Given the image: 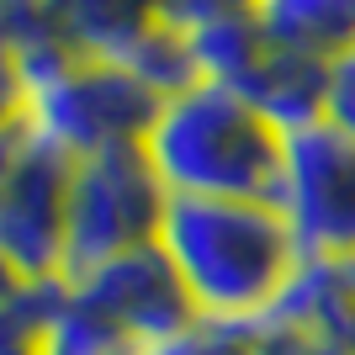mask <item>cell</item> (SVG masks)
Segmentation results:
<instances>
[{
    "label": "cell",
    "instance_id": "1",
    "mask_svg": "<svg viewBox=\"0 0 355 355\" xmlns=\"http://www.w3.org/2000/svg\"><path fill=\"white\" fill-rule=\"evenodd\" d=\"M159 244L207 318H266L302 260L270 202L228 196H170Z\"/></svg>",
    "mask_w": 355,
    "mask_h": 355
},
{
    "label": "cell",
    "instance_id": "2",
    "mask_svg": "<svg viewBox=\"0 0 355 355\" xmlns=\"http://www.w3.org/2000/svg\"><path fill=\"white\" fill-rule=\"evenodd\" d=\"M286 133L270 128L239 90L196 80L159 106L144 138L170 196H228V202H276Z\"/></svg>",
    "mask_w": 355,
    "mask_h": 355
},
{
    "label": "cell",
    "instance_id": "3",
    "mask_svg": "<svg viewBox=\"0 0 355 355\" xmlns=\"http://www.w3.org/2000/svg\"><path fill=\"white\" fill-rule=\"evenodd\" d=\"M159 106L164 101L133 69L106 59H64L59 69L37 74L27 85H6V117H21L69 159L144 144Z\"/></svg>",
    "mask_w": 355,
    "mask_h": 355
},
{
    "label": "cell",
    "instance_id": "4",
    "mask_svg": "<svg viewBox=\"0 0 355 355\" xmlns=\"http://www.w3.org/2000/svg\"><path fill=\"white\" fill-rule=\"evenodd\" d=\"M164 207H170V191H164L154 159L144 154V144H122V148H101V154L74 159L64 276L80 282L106 260L154 244Z\"/></svg>",
    "mask_w": 355,
    "mask_h": 355
},
{
    "label": "cell",
    "instance_id": "5",
    "mask_svg": "<svg viewBox=\"0 0 355 355\" xmlns=\"http://www.w3.org/2000/svg\"><path fill=\"white\" fill-rule=\"evenodd\" d=\"M69 180L74 159L64 148L37 138L21 117H6V144H0V266L6 276H21V282L64 276Z\"/></svg>",
    "mask_w": 355,
    "mask_h": 355
},
{
    "label": "cell",
    "instance_id": "6",
    "mask_svg": "<svg viewBox=\"0 0 355 355\" xmlns=\"http://www.w3.org/2000/svg\"><path fill=\"white\" fill-rule=\"evenodd\" d=\"M270 207L286 218L297 254H355V138L329 117L286 133Z\"/></svg>",
    "mask_w": 355,
    "mask_h": 355
},
{
    "label": "cell",
    "instance_id": "7",
    "mask_svg": "<svg viewBox=\"0 0 355 355\" xmlns=\"http://www.w3.org/2000/svg\"><path fill=\"white\" fill-rule=\"evenodd\" d=\"M74 286H80L106 318H117L144 350L202 318L191 292H186V282H180L175 260L164 254L159 239L144 244V250H128V254H117V260H106V266H96Z\"/></svg>",
    "mask_w": 355,
    "mask_h": 355
},
{
    "label": "cell",
    "instance_id": "8",
    "mask_svg": "<svg viewBox=\"0 0 355 355\" xmlns=\"http://www.w3.org/2000/svg\"><path fill=\"white\" fill-rule=\"evenodd\" d=\"M266 318L355 355V254H302Z\"/></svg>",
    "mask_w": 355,
    "mask_h": 355
},
{
    "label": "cell",
    "instance_id": "9",
    "mask_svg": "<svg viewBox=\"0 0 355 355\" xmlns=\"http://www.w3.org/2000/svg\"><path fill=\"white\" fill-rule=\"evenodd\" d=\"M244 101L282 133H297L308 122H324L329 112V64L302 59V53H282L266 48L260 64L244 74V85H234Z\"/></svg>",
    "mask_w": 355,
    "mask_h": 355
},
{
    "label": "cell",
    "instance_id": "10",
    "mask_svg": "<svg viewBox=\"0 0 355 355\" xmlns=\"http://www.w3.org/2000/svg\"><path fill=\"white\" fill-rule=\"evenodd\" d=\"M270 48L334 64L355 53V0H250Z\"/></svg>",
    "mask_w": 355,
    "mask_h": 355
},
{
    "label": "cell",
    "instance_id": "11",
    "mask_svg": "<svg viewBox=\"0 0 355 355\" xmlns=\"http://www.w3.org/2000/svg\"><path fill=\"white\" fill-rule=\"evenodd\" d=\"M59 43L80 59L122 64L148 27H159L154 0H53Z\"/></svg>",
    "mask_w": 355,
    "mask_h": 355
},
{
    "label": "cell",
    "instance_id": "12",
    "mask_svg": "<svg viewBox=\"0 0 355 355\" xmlns=\"http://www.w3.org/2000/svg\"><path fill=\"white\" fill-rule=\"evenodd\" d=\"M191 37V53H196V74L202 80H212V85H244V74L260 64V53H266V32H260V21H254L250 0H239V6H228L223 16H212V21H202L196 32H186Z\"/></svg>",
    "mask_w": 355,
    "mask_h": 355
},
{
    "label": "cell",
    "instance_id": "13",
    "mask_svg": "<svg viewBox=\"0 0 355 355\" xmlns=\"http://www.w3.org/2000/svg\"><path fill=\"white\" fill-rule=\"evenodd\" d=\"M32 350L37 355H144V345H138L117 318H106V313L69 282L59 313L48 318L43 340L32 345Z\"/></svg>",
    "mask_w": 355,
    "mask_h": 355
},
{
    "label": "cell",
    "instance_id": "14",
    "mask_svg": "<svg viewBox=\"0 0 355 355\" xmlns=\"http://www.w3.org/2000/svg\"><path fill=\"white\" fill-rule=\"evenodd\" d=\"M122 69H133L138 80H144L159 101H170V96H180V90H191L202 74H196V53H191V37L175 27H148L144 37L133 43V53L122 59Z\"/></svg>",
    "mask_w": 355,
    "mask_h": 355
},
{
    "label": "cell",
    "instance_id": "15",
    "mask_svg": "<svg viewBox=\"0 0 355 355\" xmlns=\"http://www.w3.org/2000/svg\"><path fill=\"white\" fill-rule=\"evenodd\" d=\"M144 355H270L266 350V329L260 318H196L180 334L148 345Z\"/></svg>",
    "mask_w": 355,
    "mask_h": 355
},
{
    "label": "cell",
    "instance_id": "16",
    "mask_svg": "<svg viewBox=\"0 0 355 355\" xmlns=\"http://www.w3.org/2000/svg\"><path fill=\"white\" fill-rule=\"evenodd\" d=\"M324 117L334 122L340 133L355 138V53L329 69V112H324Z\"/></svg>",
    "mask_w": 355,
    "mask_h": 355
},
{
    "label": "cell",
    "instance_id": "17",
    "mask_svg": "<svg viewBox=\"0 0 355 355\" xmlns=\"http://www.w3.org/2000/svg\"><path fill=\"white\" fill-rule=\"evenodd\" d=\"M228 6H239V0H154L159 21H164V27H175V32H196L202 21L223 16Z\"/></svg>",
    "mask_w": 355,
    "mask_h": 355
},
{
    "label": "cell",
    "instance_id": "18",
    "mask_svg": "<svg viewBox=\"0 0 355 355\" xmlns=\"http://www.w3.org/2000/svg\"><path fill=\"white\" fill-rule=\"evenodd\" d=\"M260 329H266V350H270V355H350V350H334V345L302 340V334H292V329H282V324H270V318H260Z\"/></svg>",
    "mask_w": 355,
    "mask_h": 355
},
{
    "label": "cell",
    "instance_id": "19",
    "mask_svg": "<svg viewBox=\"0 0 355 355\" xmlns=\"http://www.w3.org/2000/svg\"><path fill=\"white\" fill-rule=\"evenodd\" d=\"M0 355H37V350H0Z\"/></svg>",
    "mask_w": 355,
    "mask_h": 355
}]
</instances>
